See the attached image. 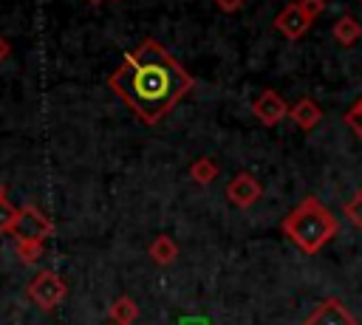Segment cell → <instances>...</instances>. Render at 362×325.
<instances>
[{
    "instance_id": "cell-1",
    "label": "cell",
    "mask_w": 362,
    "mask_h": 325,
    "mask_svg": "<svg viewBox=\"0 0 362 325\" xmlns=\"http://www.w3.org/2000/svg\"><path fill=\"white\" fill-rule=\"evenodd\" d=\"M107 88L136 113L139 122L156 127L175 105L192 93L195 76L153 37L124 54L122 65L107 76Z\"/></svg>"
},
{
    "instance_id": "cell-2",
    "label": "cell",
    "mask_w": 362,
    "mask_h": 325,
    "mask_svg": "<svg viewBox=\"0 0 362 325\" xmlns=\"http://www.w3.org/2000/svg\"><path fill=\"white\" fill-rule=\"evenodd\" d=\"M280 232L303 252V254H317L328 240L337 237L339 232V218L314 195H305L280 223Z\"/></svg>"
},
{
    "instance_id": "cell-3",
    "label": "cell",
    "mask_w": 362,
    "mask_h": 325,
    "mask_svg": "<svg viewBox=\"0 0 362 325\" xmlns=\"http://www.w3.org/2000/svg\"><path fill=\"white\" fill-rule=\"evenodd\" d=\"M25 294H28V300L37 305V308H42V311H54L62 300H65V294H68V285H65V280L57 274V271H40L31 283H28V288H25Z\"/></svg>"
},
{
    "instance_id": "cell-4",
    "label": "cell",
    "mask_w": 362,
    "mask_h": 325,
    "mask_svg": "<svg viewBox=\"0 0 362 325\" xmlns=\"http://www.w3.org/2000/svg\"><path fill=\"white\" fill-rule=\"evenodd\" d=\"M51 232H54V223H51V218L40 206H34V203L20 206L17 220H14V229H11V237L14 240H42L45 243V237Z\"/></svg>"
},
{
    "instance_id": "cell-5",
    "label": "cell",
    "mask_w": 362,
    "mask_h": 325,
    "mask_svg": "<svg viewBox=\"0 0 362 325\" xmlns=\"http://www.w3.org/2000/svg\"><path fill=\"white\" fill-rule=\"evenodd\" d=\"M272 25H274V31H280L286 40L297 42V40H303V37L308 34V28L314 25V20L300 8V3H297V0H291V3H286V6L274 14Z\"/></svg>"
},
{
    "instance_id": "cell-6",
    "label": "cell",
    "mask_w": 362,
    "mask_h": 325,
    "mask_svg": "<svg viewBox=\"0 0 362 325\" xmlns=\"http://www.w3.org/2000/svg\"><path fill=\"white\" fill-rule=\"evenodd\" d=\"M288 110H291V105H288L277 90H272V88H263V90L255 96V102H252L255 119H257L260 124H266V127L280 124V122L288 116Z\"/></svg>"
},
{
    "instance_id": "cell-7",
    "label": "cell",
    "mask_w": 362,
    "mask_h": 325,
    "mask_svg": "<svg viewBox=\"0 0 362 325\" xmlns=\"http://www.w3.org/2000/svg\"><path fill=\"white\" fill-rule=\"evenodd\" d=\"M303 325H359L354 311L339 297H325L317 308L303 319Z\"/></svg>"
},
{
    "instance_id": "cell-8",
    "label": "cell",
    "mask_w": 362,
    "mask_h": 325,
    "mask_svg": "<svg viewBox=\"0 0 362 325\" xmlns=\"http://www.w3.org/2000/svg\"><path fill=\"white\" fill-rule=\"evenodd\" d=\"M263 198V187L252 172H238L229 184H226V201L238 209H249Z\"/></svg>"
},
{
    "instance_id": "cell-9",
    "label": "cell",
    "mask_w": 362,
    "mask_h": 325,
    "mask_svg": "<svg viewBox=\"0 0 362 325\" xmlns=\"http://www.w3.org/2000/svg\"><path fill=\"white\" fill-rule=\"evenodd\" d=\"M288 119L294 122V127H300V130H314L320 122H322V107L317 105V99H311V96H303V99H297L294 105H291V110H288Z\"/></svg>"
},
{
    "instance_id": "cell-10",
    "label": "cell",
    "mask_w": 362,
    "mask_h": 325,
    "mask_svg": "<svg viewBox=\"0 0 362 325\" xmlns=\"http://www.w3.org/2000/svg\"><path fill=\"white\" fill-rule=\"evenodd\" d=\"M331 37H334L342 48H354V45L362 40V23H359L351 11H345V14H339V17L334 20V25H331Z\"/></svg>"
},
{
    "instance_id": "cell-11",
    "label": "cell",
    "mask_w": 362,
    "mask_h": 325,
    "mask_svg": "<svg viewBox=\"0 0 362 325\" xmlns=\"http://www.w3.org/2000/svg\"><path fill=\"white\" fill-rule=\"evenodd\" d=\"M147 254H150V260H153L156 266H170V263H175V257H178V243H175L170 235H158V237L150 240Z\"/></svg>"
},
{
    "instance_id": "cell-12",
    "label": "cell",
    "mask_w": 362,
    "mask_h": 325,
    "mask_svg": "<svg viewBox=\"0 0 362 325\" xmlns=\"http://www.w3.org/2000/svg\"><path fill=\"white\" fill-rule=\"evenodd\" d=\"M107 317H110V325H133L139 319V305L136 300H130L127 294L116 297L107 308Z\"/></svg>"
},
{
    "instance_id": "cell-13",
    "label": "cell",
    "mask_w": 362,
    "mask_h": 325,
    "mask_svg": "<svg viewBox=\"0 0 362 325\" xmlns=\"http://www.w3.org/2000/svg\"><path fill=\"white\" fill-rule=\"evenodd\" d=\"M189 178L198 184V187H206V184H212L215 178H218V172H221V167H218V161L212 158V155H201V158H195L192 164H189Z\"/></svg>"
},
{
    "instance_id": "cell-14",
    "label": "cell",
    "mask_w": 362,
    "mask_h": 325,
    "mask_svg": "<svg viewBox=\"0 0 362 325\" xmlns=\"http://www.w3.org/2000/svg\"><path fill=\"white\" fill-rule=\"evenodd\" d=\"M42 249H45V243H42V240H14V254H17L25 266L37 263V260H40V254H42Z\"/></svg>"
},
{
    "instance_id": "cell-15",
    "label": "cell",
    "mask_w": 362,
    "mask_h": 325,
    "mask_svg": "<svg viewBox=\"0 0 362 325\" xmlns=\"http://www.w3.org/2000/svg\"><path fill=\"white\" fill-rule=\"evenodd\" d=\"M342 218H348L351 226L362 229V189H356V192L342 203Z\"/></svg>"
},
{
    "instance_id": "cell-16",
    "label": "cell",
    "mask_w": 362,
    "mask_h": 325,
    "mask_svg": "<svg viewBox=\"0 0 362 325\" xmlns=\"http://www.w3.org/2000/svg\"><path fill=\"white\" fill-rule=\"evenodd\" d=\"M17 206L6 198V192L0 195V235H11V229H14V220H17Z\"/></svg>"
},
{
    "instance_id": "cell-17",
    "label": "cell",
    "mask_w": 362,
    "mask_h": 325,
    "mask_svg": "<svg viewBox=\"0 0 362 325\" xmlns=\"http://www.w3.org/2000/svg\"><path fill=\"white\" fill-rule=\"evenodd\" d=\"M342 122H345V127H351V133L354 136H359L362 138V96L342 113Z\"/></svg>"
},
{
    "instance_id": "cell-18",
    "label": "cell",
    "mask_w": 362,
    "mask_h": 325,
    "mask_svg": "<svg viewBox=\"0 0 362 325\" xmlns=\"http://www.w3.org/2000/svg\"><path fill=\"white\" fill-rule=\"evenodd\" d=\"M300 3V8L311 17V20H317L322 11H325V0H297Z\"/></svg>"
},
{
    "instance_id": "cell-19",
    "label": "cell",
    "mask_w": 362,
    "mask_h": 325,
    "mask_svg": "<svg viewBox=\"0 0 362 325\" xmlns=\"http://www.w3.org/2000/svg\"><path fill=\"white\" fill-rule=\"evenodd\" d=\"M212 3H215V6L221 8V11H226V14H232V11H238L240 6H246L249 0H212Z\"/></svg>"
},
{
    "instance_id": "cell-20",
    "label": "cell",
    "mask_w": 362,
    "mask_h": 325,
    "mask_svg": "<svg viewBox=\"0 0 362 325\" xmlns=\"http://www.w3.org/2000/svg\"><path fill=\"white\" fill-rule=\"evenodd\" d=\"M8 54H11V45H8V40H6V37H0V62H6V59H8Z\"/></svg>"
},
{
    "instance_id": "cell-21",
    "label": "cell",
    "mask_w": 362,
    "mask_h": 325,
    "mask_svg": "<svg viewBox=\"0 0 362 325\" xmlns=\"http://www.w3.org/2000/svg\"><path fill=\"white\" fill-rule=\"evenodd\" d=\"M88 3H90V6H99V3H105V0H88Z\"/></svg>"
},
{
    "instance_id": "cell-22",
    "label": "cell",
    "mask_w": 362,
    "mask_h": 325,
    "mask_svg": "<svg viewBox=\"0 0 362 325\" xmlns=\"http://www.w3.org/2000/svg\"><path fill=\"white\" fill-rule=\"evenodd\" d=\"M3 192H6V189H3V184H0V195H3Z\"/></svg>"
},
{
    "instance_id": "cell-23",
    "label": "cell",
    "mask_w": 362,
    "mask_h": 325,
    "mask_svg": "<svg viewBox=\"0 0 362 325\" xmlns=\"http://www.w3.org/2000/svg\"><path fill=\"white\" fill-rule=\"evenodd\" d=\"M113 3H119V0H113Z\"/></svg>"
}]
</instances>
